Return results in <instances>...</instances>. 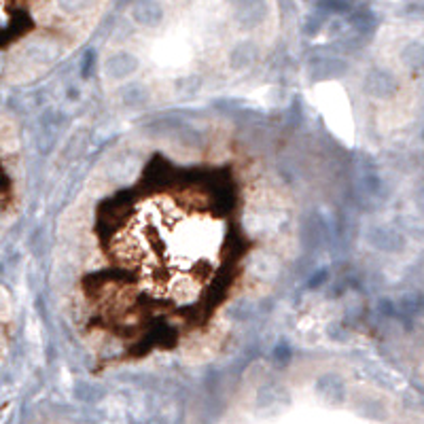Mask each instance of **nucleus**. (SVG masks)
I'll return each mask as SVG.
<instances>
[{"mask_svg": "<svg viewBox=\"0 0 424 424\" xmlns=\"http://www.w3.org/2000/svg\"><path fill=\"white\" fill-rule=\"evenodd\" d=\"M91 208L81 295L102 346L176 348L216 323L255 274L259 208L231 161L123 153Z\"/></svg>", "mask_w": 424, "mask_h": 424, "instance_id": "1", "label": "nucleus"}]
</instances>
